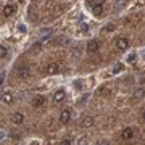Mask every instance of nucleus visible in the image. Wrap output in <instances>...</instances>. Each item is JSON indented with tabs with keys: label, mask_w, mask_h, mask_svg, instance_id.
Listing matches in <instances>:
<instances>
[{
	"label": "nucleus",
	"mask_w": 145,
	"mask_h": 145,
	"mask_svg": "<svg viewBox=\"0 0 145 145\" xmlns=\"http://www.w3.org/2000/svg\"><path fill=\"white\" fill-rule=\"evenodd\" d=\"M16 76L20 79H27L29 76H31V69L27 66H21V68H18L16 69Z\"/></svg>",
	"instance_id": "1"
},
{
	"label": "nucleus",
	"mask_w": 145,
	"mask_h": 145,
	"mask_svg": "<svg viewBox=\"0 0 145 145\" xmlns=\"http://www.w3.org/2000/svg\"><path fill=\"white\" fill-rule=\"evenodd\" d=\"M116 47H118L119 50H126L129 47V39L127 37H118L116 39Z\"/></svg>",
	"instance_id": "2"
},
{
	"label": "nucleus",
	"mask_w": 145,
	"mask_h": 145,
	"mask_svg": "<svg viewBox=\"0 0 145 145\" xmlns=\"http://www.w3.org/2000/svg\"><path fill=\"white\" fill-rule=\"evenodd\" d=\"M58 119H60L61 124H68L69 119H71V111L69 110H63L61 113H60V116H58Z\"/></svg>",
	"instance_id": "3"
},
{
	"label": "nucleus",
	"mask_w": 145,
	"mask_h": 145,
	"mask_svg": "<svg viewBox=\"0 0 145 145\" xmlns=\"http://www.w3.org/2000/svg\"><path fill=\"white\" fill-rule=\"evenodd\" d=\"M60 71V65L58 63H48L45 66V74H57Z\"/></svg>",
	"instance_id": "4"
},
{
	"label": "nucleus",
	"mask_w": 145,
	"mask_h": 145,
	"mask_svg": "<svg viewBox=\"0 0 145 145\" xmlns=\"http://www.w3.org/2000/svg\"><path fill=\"white\" fill-rule=\"evenodd\" d=\"M99 48H100L99 40H89V44H87V53H95Z\"/></svg>",
	"instance_id": "5"
},
{
	"label": "nucleus",
	"mask_w": 145,
	"mask_h": 145,
	"mask_svg": "<svg viewBox=\"0 0 145 145\" xmlns=\"http://www.w3.org/2000/svg\"><path fill=\"white\" fill-rule=\"evenodd\" d=\"M121 137H123L124 140H131L132 137H134V129H132V127H126V129H123Z\"/></svg>",
	"instance_id": "6"
},
{
	"label": "nucleus",
	"mask_w": 145,
	"mask_h": 145,
	"mask_svg": "<svg viewBox=\"0 0 145 145\" xmlns=\"http://www.w3.org/2000/svg\"><path fill=\"white\" fill-rule=\"evenodd\" d=\"M47 103V100H45V97H42V95H37V97H34L32 99V106H42V105H45Z\"/></svg>",
	"instance_id": "7"
},
{
	"label": "nucleus",
	"mask_w": 145,
	"mask_h": 145,
	"mask_svg": "<svg viewBox=\"0 0 145 145\" xmlns=\"http://www.w3.org/2000/svg\"><path fill=\"white\" fill-rule=\"evenodd\" d=\"M65 97H66L65 90H63V89H60V90H58V92H55V95H53V102L60 103V102H63V100H65Z\"/></svg>",
	"instance_id": "8"
},
{
	"label": "nucleus",
	"mask_w": 145,
	"mask_h": 145,
	"mask_svg": "<svg viewBox=\"0 0 145 145\" xmlns=\"http://www.w3.org/2000/svg\"><path fill=\"white\" fill-rule=\"evenodd\" d=\"M92 13L95 16H103V3H97V5H93Z\"/></svg>",
	"instance_id": "9"
},
{
	"label": "nucleus",
	"mask_w": 145,
	"mask_h": 145,
	"mask_svg": "<svg viewBox=\"0 0 145 145\" xmlns=\"http://www.w3.org/2000/svg\"><path fill=\"white\" fill-rule=\"evenodd\" d=\"M13 11H15V7H13V5H5V7H3V10H2V13H3L5 18H8V16L13 15Z\"/></svg>",
	"instance_id": "10"
},
{
	"label": "nucleus",
	"mask_w": 145,
	"mask_h": 145,
	"mask_svg": "<svg viewBox=\"0 0 145 145\" xmlns=\"http://www.w3.org/2000/svg\"><path fill=\"white\" fill-rule=\"evenodd\" d=\"M23 121H24V116H23V113H15V114H13V123H15L16 126L23 124Z\"/></svg>",
	"instance_id": "11"
},
{
	"label": "nucleus",
	"mask_w": 145,
	"mask_h": 145,
	"mask_svg": "<svg viewBox=\"0 0 145 145\" xmlns=\"http://www.w3.org/2000/svg\"><path fill=\"white\" fill-rule=\"evenodd\" d=\"M92 124H93V118L92 116H86V118L82 119V126L84 127H90Z\"/></svg>",
	"instance_id": "12"
},
{
	"label": "nucleus",
	"mask_w": 145,
	"mask_h": 145,
	"mask_svg": "<svg viewBox=\"0 0 145 145\" xmlns=\"http://www.w3.org/2000/svg\"><path fill=\"white\" fill-rule=\"evenodd\" d=\"M144 95H145L144 89H135V90H134V99H142Z\"/></svg>",
	"instance_id": "13"
},
{
	"label": "nucleus",
	"mask_w": 145,
	"mask_h": 145,
	"mask_svg": "<svg viewBox=\"0 0 145 145\" xmlns=\"http://www.w3.org/2000/svg\"><path fill=\"white\" fill-rule=\"evenodd\" d=\"M2 102H3V103H11V102H13V95H11V93H5V95L2 97Z\"/></svg>",
	"instance_id": "14"
},
{
	"label": "nucleus",
	"mask_w": 145,
	"mask_h": 145,
	"mask_svg": "<svg viewBox=\"0 0 145 145\" xmlns=\"http://www.w3.org/2000/svg\"><path fill=\"white\" fill-rule=\"evenodd\" d=\"M113 29H114V24H106V26L103 27V31H105V32H111Z\"/></svg>",
	"instance_id": "15"
},
{
	"label": "nucleus",
	"mask_w": 145,
	"mask_h": 145,
	"mask_svg": "<svg viewBox=\"0 0 145 145\" xmlns=\"http://www.w3.org/2000/svg\"><path fill=\"white\" fill-rule=\"evenodd\" d=\"M0 52H2V58H5L7 55H8V50H7L5 47H2V48H0Z\"/></svg>",
	"instance_id": "16"
},
{
	"label": "nucleus",
	"mask_w": 145,
	"mask_h": 145,
	"mask_svg": "<svg viewBox=\"0 0 145 145\" xmlns=\"http://www.w3.org/2000/svg\"><path fill=\"white\" fill-rule=\"evenodd\" d=\"M60 145H71V140L65 139V140H61V142H60Z\"/></svg>",
	"instance_id": "17"
},
{
	"label": "nucleus",
	"mask_w": 145,
	"mask_h": 145,
	"mask_svg": "<svg viewBox=\"0 0 145 145\" xmlns=\"http://www.w3.org/2000/svg\"><path fill=\"white\" fill-rule=\"evenodd\" d=\"M79 145H87V139H86V137L79 139Z\"/></svg>",
	"instance_id": "18"
},
{
	"label": "nucleus",
	"mask_w": 145,
	"mask_h": 145,
	"mask_svg": "<svg viewBox=\"0 0 145 145\" xmlns=\"http://www.w3.org/2000/svg\"><path fill=\"white\" fill-rule=\"evenodd\" d=\"M95 145H110V142L108 140H100V142H97Z\"/></svg>",
	"instance_id": "19"
},
{
	"label": "nucleus",
	"mask_w": 145,
	"mask_h": 145,
	"mask_svg": "<svg viewBox=\"0 0 145 145\" xmlns=\"http://www.w3.org/2000/svg\"><path fill=\"white\" fill-rule=\"evenodd\" d=\"M121 69H123V65H118V66L114 68V72H119Z\"/></svg>",
	"instance_id": "20"
},
{
	"label": "nucleus",
	"mask_w": 145,
	"mask_h": 145,
	"mask_svg": "<svg viewBox=\"0 0 145 145\" xmlns=\"http://www.w3.org/2000/svg\"><path fill=\"white\" fill-rule=\"evenodd\" d=\"M142 119H144V121H145V110H144V111H142Z\"/></svg>",
	"instance_id": "21"
},
{
	"label": "nucleus",
	"mask_w": 145,
	"mask_h": 145,
	"mask_svg": "<svg viewBox=\"0 0 145 145\" xmlns=\"http://www.w3.org/2000/svg\"><path fill=\"white\" fill-rule=\"evenodd\" d=\"M144 82H145V79H144Z\"/></svg>",
	"instance_id": "22"
}]
</instances>
